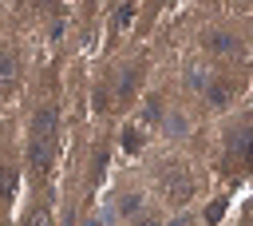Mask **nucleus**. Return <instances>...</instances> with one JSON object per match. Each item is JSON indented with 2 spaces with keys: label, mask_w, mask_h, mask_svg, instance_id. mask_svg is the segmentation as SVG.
<instances>
[{
  "label": "nucleus",
  "mask_w": 253,
  "mask_h": 226,
  "mask_svg": "<svg viewBox=\"0 0 253 226\" xmlns=\"http://www.w3.org/2000/svg\"><path fill=\"white\" fill-rule=\"evenodd\" d=\"M55 151H59V115H55V107H43L28 131V167L36 174H43L55 163Z\"/></svg>",
  "instance_id": "obj_1"
},
{
  "label": "nucleus",
  "mask_w": 253,
  "mask_h": 226,
  "mask_svg": "<svg viewBox=\"0 0 253 226\" xmlns=\"http://www.w3.org/2000/svg\"><path fill=\"white\" fill-rule=\"evenodd\" d=\"M206 48H210V52H237L241 44H237V36H229V32H210V36H206Z\"/></svg>",
  "instance_id": "obj_2"
},
{
  "label": "nucleus",
  "mask_w": 253,
  "mask_h": 226,
  "mask_svg": "<svg viewBox=\"0 0 253 226\" xmlns=\"http://www.w3.org/2000/svg\"><path fill=\"white\" fill-rule=\"evenodd\" d=\"M12 83H16V56L0 52V91H12Z\"/></svg>",
  "instance_id": "obj_3"
},
{
  "label": "nucleus",
  "mask_w": 253,
  "mask_h": 226,
  "mask_svg": "<svg viewBox=\"0 0 253 226\" xmlns=\"http://www.w3.org/2000/svg\"><path fill=\"white\" fill-rule=\"evenodd\" d=\"M24 226H51V210H47V206H36V210L24 218Z\"/></svg>",
  "instance_id": "obj_4"
},
{
  "label": "nucleus",
  "mask_w": 253,
  "mask_h": 226,
  "mask_svg": "<svg viewBox=\"0 0 253 226\" xmlns=\"http://www.w3.org/2000/svg\"><path fill=\"white\" fill-rule=\"evenodd\" d=\"M123 147H126V151H138V131H134V127L123 131Z\"/></svg>",
  "instance_id": "obj_5"
},
{
  "label": "nucleus",
  "mask_w": 253,
  "mask_h": 226,
  "mask_svg": "<svg viewBox=\"0 0 253 226\" xmlns=\"http://www.w3.org/2000/svg\"><path fill=\"white\" fill-rule=\"evenodd\" d=\"M221 210H225V202H210V210H206V222H217V218H221Z\"/></svg>",
  "instance_id": "obj_6"
},
{
  "label": "nucleus",
  "mask_w": 253,
  "mask_h": 226,
  "mask_svg": "<svg viewBox=\"0 0 253 226\" xmlns=\"http://www.w3.org/2000/svg\"><path fill=\"white\" fill-rule=\"evenodd\" d=\"M115 16H119V24H126V20H130V16H134V4H123V8H119V12H115Z\"/></svg>",
  "instance_id": "obj_7"
},
{
  "label": "nucleus",
  "mask_w": 253,
  "mask_h": 226,
  "mask_svg": "<svg viewBox=\"0 0 253 226\" xmlns=\"http://www.w3.org/2000/svg\"><path fill=\"white\" fill-rule=\"evenodd\" d=\"M154 119H158V103L150 99V103H146V115H142V123H154Z\"/></svg>",
  "instance_id": "obj_8"
},
{
  "label": "nucleus",
  "mask_w": 253,
  "mask_h": 226,
  "mask_svg": "<svg viewBox=\"0 0 253 226\" xmlns=\"http://www.w3.org/2000/svg\"><path fill=\"white\" fill-rule=\"evenodd\" d=\"M91 226H107V222H91Z\"/></svg>",
  "instance_id": "obj_9"
}]
</instances>
